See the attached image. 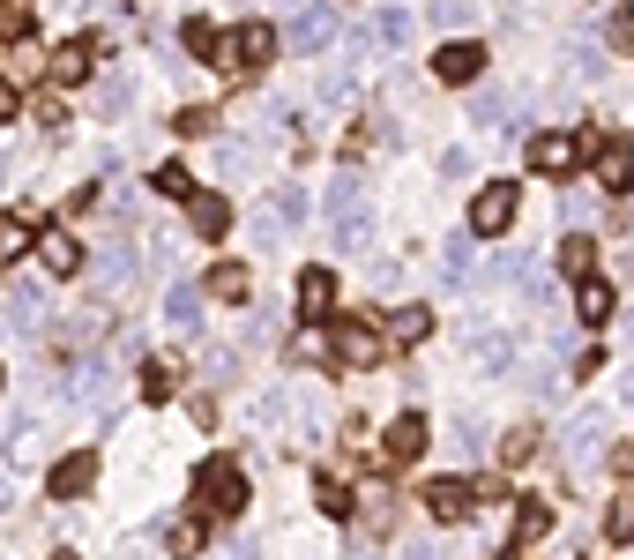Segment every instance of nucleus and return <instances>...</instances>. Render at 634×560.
<instances>
[{
	"label": "nucleus",
	"instance_id": "1",
	"mask_svg": "<svg viewBox=\"0 0 634 560\" xmlns=\"http://www.w3.org/2000/svg\"><path fill=\"white\" fill-rule=\"evenodd\" d=\"M329 232H337V255H366V240H374V224H366V195H359V179L337 173L329 187Z\"/></svg>",
	"mask_w": 634,
	"mask_h": 560
},
{
	"label": "nucleus",
	"instance_id": "2",
	"mask_svg": "<svg viewBox=\"0 0 634 560\" xmlns=\"http://www.w3.org/2000/svg\"><path fill=\"white\" fill-rule=\"evenodd\" d=\"M195 509H202V516H239V509H247V471L224 464V456H210V464L195 471Z\"/></svg>",
	"mask_w": 634,
	"mask_h": 560
},
{
	"label": "nucleus",
	"instance_id": "3",
	"mask_svg": "<svg viewBox=\"0 0 634 560\" xmlns=\"http://www.w3.org/2000/svg\"><path fill=\"white\" fill-rule=\"evenodd\" d=\"M337 31H343V15L337 8H292V23H284V52H321V45H337Z\"/></svg>",
	"mask_w": 634,
	"mask_h": 560
},
{
	"label": "nucleus",
	"instance_id": "4",
	"mask_svg": "<svg viewBox=\"0 0 634 560\" xmlns=\"http://www.w3.org/2000/svg\"><path fill=\"white\" fill-rule=\"evenodd\" d=\"M583 158H597L590 135H538V142H530V165H538L545 179H567Z\"/></svg>",
	"mask_w": 634,
	"mask_h": 560
},
{
	"label": "nucleus",
	"instance_id": "5",
	"mask_svg": "<svg viewBox=\"0 0 634 560\" xmlns=\"http://www.w3.org/2000/svg\"><path fill=\"white\" fill-rule=\"evenodd\" d=\"M515 202H523V195H515L507 179H485V187H478V202H470V232H478V240L507 232V224H515Z\"/></svg>",
	"mask_w": 634,
	"mask_h": 560
},
{
	"label": "nucleus",
	"instance_id": "6",
	"mask_svg": "<svg viewBox=\"0 0 634 560\" xmlns=\"http://www.w3.org/2000/svg\"><path fill=\"white\" fill-rule=\"evenodd\" d=\"M380 351H388V337L366 329V322H337V329H329V359H337V366H374Z\"/></svg>",
	"mask_w": 634,
	"mask_h": 560
},
{
	"label": "nucleus",
	"instance_id": "7",
	"mask_svg": "<svg viewBox=\"0 0 634 560\" xmlns=\"http://www.w3.org/2000/svg\"><path fill=\"white\" fill-rule=\"evenodd\" d=\"M590 165H597V187H604V195H627V187H634V142H627V135H604Z\"/></svg>",
	"mask_w": 634,
	"mask_h": 560
},
{
	"label": "nucleus",
	"instance_id": "8",
	"mask_svg": "<svg viewBox=\"0 0 634 560\" xmlns=\"http://www.w3.org/2000/svg\"><path fill=\"white\" fill-rule=\"evenodd\" d=\"M478 75H485V45L478 38H456L433 52V83H478Z\"/></svg>",
	"mask_w": 634,
	"mask_h": 560
},
{
	"label": "nucleus",
	"instance_id": "9",
	"mask_svg": "<svg viewBox=\"0 0 634 560\" xmlns=\"http://www.w3.org/2000/svg\"><path fill=\"white\" fill-rule=\"evenodd\" d=\"M90 478H97V448H75V456H60V464H52L45 493H52V501H83Z\"/></svg>",
	"mask_w": 634,
	"mask_h": 560
},
{
	"label": "nucleus",
	"instance_id": "10",
	"mask_svg": "<svg viewBox=\"0 0 634 560\" xmlns=\"http://www.w3.org/2000/svg\"><path fill=\"white\" fill-rule=\"evenodd\" d=\"M425 509H433V523H463L478 509V486L470 478H433L425 486Z\"/></svg>",
	"mask_w": 634,
	"mask_h": 560
},
{
	"label": "nucleus",
	"instance_id": "11",
	"mask_svg": "<svg viewBox=\"0 0 634 560\" xmlns=\"http://www.w3.org/2000/svg\"><path fill=\"white\" fill-rule=\"evenodd\" d=\"M31 255L45 261V277H75V269H83V247H75V232H60V224H52V232H38V247H31Z\"/></svg>",
	"mask_w": 634,
	"mask_h": 560
},
{
	"label": "nucleus",
	"instance_id": "12",
	"mask_svg": "<svg viewBox=\"0 0 634 560\" xmlns=\"http://www.w3.org/2000/svg\"><path fill=\"white\" fill-rule=\"evenodd\" d=\"M419 456H425V419L403 411V419L388 427V441H380V464H419Z\"/></svg>",
	"mask_w": 634,
	"mask_h": 560
},
{
	"label": "nucleus",
	"instance_id": "13",
	"mask_svg": "<svg viewBox=\"0 0 634 560\" xmlns=\"http://www.w3.org/2000/svg\"><path fill=\"white\" fill-rule=\"evenodd\" d=\"M277 31H269V23H239V31H232V60H239V68H269V60H277Z\"/></svg>",
	"mask_w": 634,
	"mask_h": 560
},
{
	"label": "nucleus",
	"instance_id": "14",
	"mask_svg": "<svg viewBox=\"0 0 634 560\" xmlns=\"http://www.w3.org/2000/svg\"><path fill=\"white\" fill-rule=\"evenodd\" d=\"M298 314H306V322H329V314H337V277H329V269H306V277H298Z\"/></svg>",
	"mask_w": 634,
	"mask_h": 560
},
{
	"label": "nucleus",
	"instance_id": "15",
	"mask_svg": "<svg viewBox=\"0 0 634 560\" xmlns=\"http://www.w3.org/2000/svg\"><path fill=\"white\" fill-rule=\"evenodd\" d=\"M90 52H97L90 38H68V45H52L45 75H52V83H90Z\"/></svg>",
	"mask_w": 634,
	"mask_h": 560
},
{
	"label": "nucleus",
	"instance_id": "16",
	"mask_svg": "<svg viewBox=\"0 0 634 560\" xmlns=\"http://www.w3.org/2000/svg\"><path fill=\"white\" fill-rule=\"evenodd\" d=\"M560 441H567V471H583V464H597V441H604V427H597L590 411H583V419L560 433Z\"/></svg>",
	"mask_w": 634,
	"mask_h": 560
},
{
	"label": "nucleus",
	"instance_id": "17",
	"mask_svg": "<svg viewBox=\"0 0 634 560\" xmlns=\"http://www.w3.org/2000/svg\"><path fill=\"white\" fill-rule=\"evenodd\" d=\"M187 217H195V232H202V240H224L232 202H224V195H195V202H187Z\"/></svg>",
	"mask_w": 634,
	"mask_h": 560
},
{
	"label": "nucleus",
	"instance_id": "18",
	"mask_svg": "<svg viewBox=\"0 0 634 560\" xmlns=\"http://www.w3.org/2000/svg\"><path fill=\"white\" fill-rule=\"evenodd\" d=\"M560 269H567L575 284H583V277H597V247L583 240V232H567V240H560Z\"/></svg>",
	"mask_w": 634,
	"mask_h": 560
},
{
	"label": "nucleus",
	"instance_id": "19",
	"mask_svg": "<svg viewBox=\"0 0 634 560\" xmlns=\"http://www.w3.org/2000/svg\"><path fill=\"white\" fill-rule=\"evenodd\" d=\"M575 314H583V322H604V314H612V284H604V277H583V284H575Z\"/></svg>",
	"mask_w": 634,
	"mask_h": 560
},
{
	"label": "nucleus",
	"instance_id": "20",
	"mask_svg": "<svg viewBox=\"0 0 634 560\" xmlns=\"http://www.w3.org/2000/svg\"><path fill=\"white\" fill-rule=\"evenodd\" d=\"M314 501H321V516H351V509H359V501H351V486H343L337 471L314 478Z\"/></svg>",
	"mask_w": 634,
	"mask_h": 560
},
{
	"label": "nucleus",
	"instance_id": "21",
	"mask_svg": "<svg viewBox=\"0 0 634 560\" xmlns=\"http://www.w3.org/2000/svg\"><path fill=\"white\" fill-rule=\"evenodd\" d=\"M8 314H15V329H38L45 292H38V284H8Z\"/></svg>",
	"mask_w": 634,
	"mask_h": 560
},
{
	"label": "nucleus",
	"instance_id": "22",
	"mask_svg": "<svg viewBox=\"0 0 634 560\" xmlns=\"http://www.w3.org/2000/svg\"><path fill=\"white\" fill-rule=\"evenodd\" d=\"M165 553L172 560H195V553H202V516H179V523H172V530H165Z\"/></svg>",
	"mask_w": 634,
	"mask_h": 560
},
{
	"label": "nucleus",
	"instance_id": "23",
	"mask_svg": "<svg viewBox=\"0 0 634 560\" xmlns=\"http://www.w3.org/2000/svg\"><path fill=\"white\" fill-rule=\"evenodd\" d=\"M187 52H195V60H216V68H224V52H232V45H224V31H216V23H187Z\"/></svg>",
	"mask_w": 634,
	"mask_h": 560
},
{
	"label": "nucleus",
	"instance_id": "24",
	"mask_svg": "<svg viewBox=\"0 0 634 560\" xmlns=\"http://www.w3.org/2000/svg\"><path fill=\"white\" fill-rule=\"evenodd\" d=\"M150 187H157V195H172V202H195V195H202V187H195V179H187V165H157V173H150Z\"/></svg>",
	"mask_w": 634,
	"mask_h": 560
},
{
	"label": "nucleus",
	"instance_id": "25",
	"mask_svg": "<svg viewBox=\"0 0 634 560\" xmlns=\"http://www.w3.org/2000/svg\"><path fill=\"white\" fill-rule=\"evenodd\" d=\"M97 277H105V284H113V292H127V284H134V255H127L120 240H113V247H105V255H97Z\"/></svg>",
	"mask_w": 634,
	"mask_h": 560
},
{
	"label": "nucleus",
	"instance_id": "26",
	"mask_svg": "<svg viewBox=\"0 0 634 560\" xmlns=\"http://www.w3.org/2000/svg\"><path fill=\"white\" fill-rule=\"evenodd\" d=\"M425 329H433V314H425V306H403V314L388 322V345H425Z\"/></svg>",
	"mask_w": 634,
	"mask_h": 560
},
{
	"label": "nucleus",
	"instance_id": "27",
	"mask_svg": "<svg viewBox=\"0 0 634 560\" xmlns=\"http://www.w3.org/2000/svg\"><path fill=\"white\" fill-rule=\"evenodd\" d=\"M38 247V232L23 224V217H0V261H15V255H31Z\"/></svg>",
	"mask_w": 634,
	"mask_h": 560
},
{
	"label": "nucleus",
	"instance_id": "28",
	"mask_svg": "<svg viewBox=\"0 0 634 560\" xmlns=\"http://www.w3.org/2000/svg\"><path fill=\"white\" fill-rule=\"evenodd\" d=\"M172 388H179V366H172V359H150V366H142V396H150V404H165Z\"/></svg>",
	"mask_w": 634,
	"mask_h": 560
},
{
	"label": "nucleus",
	"instance_id": "29",
	"mask_svg": "<svg viewBox=\"0 0 634 560\" xmlns=\"http://www.w3.org/2000/svg\"><path fill=\"white\" fill-rule=\"evenodd\" d=\"M202 284H210L216 300H247V269H239V261H216V269L202 277Z\"/></svg>",
	"mask_w": 634,
	"mask_h": 560
},
{
	"label": "nucleus",
	"instance_id": "30",
	"mask_svg": "<svg viewBox=\"0 0 634 560\" xmlns=\"http://www.w3.org/2000/svg\"><path fill=\"white\" fill-rule=\"evenodd\" d=\"M403 38H411V15H403V8H388V15L374 23V45H380V52H396Z\"/></svg>",
	"mask_w": 634,
	"mask_h": 560
},
{
	"label": "nucleus",
	"instance_id": "31",
	"mask_svg": "<svg viewBox=\"0 0 634 560\" xmlns=\"http://www.w3.org/2000/svg\"><path fill=\"white\" fill-rule=\"evenodd\" d=\"M165 314H172V329H195V314H202V300H195L187 284H172V292H165Z\"/></svg>",
	"mask_w": 634,
	"mask_h": 560
},
{
	"label": "nucleus",
	"instance_id": "32",
	"mask_svg": "<svg viewBox=\"0 0 634 560\" xmlns=\"http://www.w3.org/2000/svg\"><path fill=\"white\" fill-rule=\"evenodd\" d=\"M545 530H552V509H538V501H530V509L515 516V546H538Z\"/></svg>",
	"mask_w": 634,
	"mask_h": 560
},
{
	"label": "nucleus",
	"instance_id": "33",
	"mask_svg": "<svg viewBox=\"0 0 634 560\" xmlns=\"http://www.w3.org/2000/svg\"><path fill=\"white\" fill-rule=\"evenodd\" d=\"M441 277H448V284H456V292H463L470 277H478V255H470L463 240H448V269H441Z\"/></svg>",
	"mask_w": 634,
	"mask_h": 560
},
{
	"label": "nucleus",
	"instance_id": "34",
	"mask_svg": "<svg viewBox=\"0 0 634 560\" xmlns=\"http://www.w3.org/2000/svg\"><path fill=\"white\" fill-rule=\"evenodd\" d=\"M470 120H478V128H501V120H507V97H501V90H478V97H470Z\"/></svg>",
	"mask_w": 634,
	"mask_h": 560
},
{
	"label": "nucleus",
	"instance_id": "35",
	"mask_svg": "<svg viewBox=\"0 0 634 560\" xmlns=\"http://www.w3.org/2000/svg\"><path fill=\"white\" fill-rule=\"evenodd\" d=\"M0 38H31V8L23 0H0Z\"/></svg>",
	"mask_w": 634,
	"mask_h": 560
},
{
	"label": "nucleus",
	"instance_id": "36",
	"mask_svg": "<svg viewBox=\"0 0 634 560\" xmlns=\"http://www.w3.org/2000/svg\"><path fill=\"white\" fill-rule=\"evenodd\" d=\"M604 45H612V52H634V8H620V15L604 23Z\"/></svg>",
	"mask_w": 634,
	"mask_h": 560
},
{
	"label": "nucleus",
	"instance_id": "37",
	"mask_svg": "<svg viewBox=\"0 0 634 560\" xmlns=\"http://www.w3.org/2000/svg\"><path fill=\"white\" fill-rule=\"evenodd\" d=\"M597 60H604V52H597L590 38H575V45H567V68H575L583 83H590V75H597Z\"/></svg>",
	"mask_w": 634,
	"mask_h": 560
},
{
	"label": "nucleus",
	"instance_id": "38",
	"mask_svg": "<svg viewBox=\"0 0 634 560\" xmlns=\"http://www.w3.org/2000/svg\"><path fill=\"white\" fill-rule=\"evenodd\" d=\"M298 217H306V195L284 187V195H277V210H269V224H298Z\"/></svg>",
	"mask_w": 634,
	"mask_h": 560
},
{
	"label": "nucleus",
	"instance_id": "39",
	"mask_svg": "<svg viewBox=\"0 0 634 560\" xmlns=\"http://www.w3.org/2000/svg\"><path fill=\"white\" fill-rule=\"evenodd\" d=\"M530 456H538V433L515 427V433H507V464H530Z\"/></svg>",
	"mask_w": 634,
	"mask_h": 560
},
{
	"label": "nucleus",
	"instance_id": "40",
	"mask_svg": "<svg viewBox=\"0 0 634 560\" xmlns=\"http://www.w3.org/2000/svg\"><path fill=\"white\" fill-rule=\"evenodd\" d=\"M433 23H448V31H463V23H470V8H463V0H433Z\"/></svg>",
	"mask_w": 634,
	"mask_h": 560
},
{
	"label": "nucleus",
	"instance_id": "41",
	"mask_svg": "<svg viewBox=\"0 0 634 560\" xmlns=\"http://www.w3.org/2000/svg\"><path fill=\"white\" fill-rule=\"evenodd\" d=\"M456 448H463V456H478V448H485V433H478V419H456Z\"/></svg>",
	"mask_w": 634,
	"mask_h": 560
},
{
	"label": "nucleus",
	"instance_id": "42",
	"mask_svg": "<svg viewBox=\"0 0 634 560\" xmlns=\"http://www.w3.org/2000/svg\"><path fill=\"white\" fill-rule=\"evenodd\" d=\"M612 530H620V538H634V501H620V509H612Z\"/></svg>",
	"mask_w": 634,
	"mask_h": 560
},
{
	"label": "nucleus",
	"instance_id": "43",
	"mask_svg": "<svg viewBox=\"0 0 634 560\" xmlns=\"http://www.w3.org/2000/svg\"><path fill=\"white\" fill-rule=\"evenodd\" d=\"M23 113V97H15V83H0V120H15Z\"/></svg>",
	"mask_w": 634,
	"mask_h": 560
},
{
	"label": "nucleus",
	"instance_id": "44",
	"mask_svg": "<svg viewBox=\"0 0 634 560\" xmlns=\"http://www.w3.org/2000/svg\"><path fill=\"white\" fill-rule=\"evenodd\" d=\"M396 560H433V553H425V546H403V553H396Z\"/></svg>",
	"mask_w": 634,
	"mask_h": 560
},
{
	"label": "nucleus",
	"instance_id": "45",
	"mask_svg": "<svg viewBox=\"0 0 634 560\" xmlns=\"http://www.w3.org/2000/svg\"><path fill=\"white\" fill-rule=\"evenodd\" d=\"M224 560H247V553H224Z\"/></svg>",
	"mask_w": 634,
	"mask_h": 560
},
{
	"label": "nucleus",
	"instance_id": "46",
	"mask_svg": "<svg viewBox=\"0 0 634 560\" xmlns=\"http://www.w3.org/2000/svg\"><path fill=\"white\" fill-rule=\"evenodd\" d=\"M52 560H75V553H52Z\"/></svg>",
	"mask_w": 634,
	"mask_h": 560
},
{
	"label": "nucleus",
	"instance_id": "47",
	"mask_svg": "<svg viewBox=\"0 0 634 560\" xmlns=\"http://www.w3.org/2000/svg\"><path fill=\"white\" fill-rule=\"evenodd\" d=\"M239 8H254V0H239Z\"/></svg>",
	"mask_w": 634,
	"mask_h": 560
}]
</instances>
